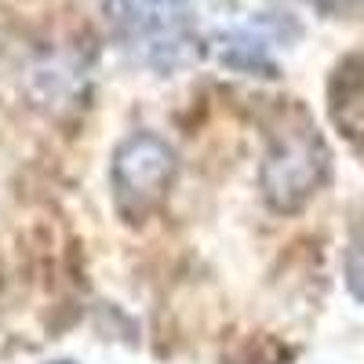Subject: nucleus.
Here are the masks:
<instances>
[{
    "label": "nucleus",
    "mask_w": 364,
    "mask_h": 364,
    "mask_svg": "<svg viewBox=\"0 0 364 364\" xmlns=\"http://www.w3.org/2000/svg\"><path fill=\"white\" fill-rule=\"evenodd\" d=\"M343 273H346V288L357 302H364V240H353L343 259Z\"/></svg>",
    "instance_id": "39448f33"
},
{
    "label": "nucleus",
    "mask_w": 364,
    "mask_h": 364,
    "mask_svg": "<svg viewBox=\"0 0 364 364\" xmlns=\"http://www.w3.org/2000/svg\"><path fill=\"white\" fill-rule=\"evenodd\" d=\"M324 175H328V146L317 135V128H291L273 139L259 168L262 200L281 215H291L321 190Z\"/></svg>",
    "instance_id": "f257e3e1"
},
{
    "label": "nucleus",
    "mask_w": 364,
    "mask_h": 364,
    "mask_svg": "<svg viewBox=\"0 0 364 364\" xmlns=\"http://www.w3.org/2000/svg\"><path fill=\"white\" fill-rule=\"evenodd\" d=\"M223 44H226V48L219 51V58H223L226 66L245 70V73H255V70H259V73H266V77L277 73V66L269 63L262 41H255V37H248V33H233V37H226Z\"/></svg>",
    "instance_id": "20e7f679"
},
{
    "label": "nucleus",
    "mask_w": 364,
    "mask_h": 364,
    "mask_svg": "<svg viewBox=\"0 0 364 364\" xmlns=\"http://www.w3.org/2000/svg\"><path fill=\"white\" fill-rule=\"evenodd\" d=\"M331 117L350 139H364V77H339L331 95Z\"/></svg>",
    "instance_id": "7ed1b4c3"
},
{
    "label": "nucleus",
    "mask_w": 364,
    "mask_h": 364,
    "mask_svg": "<svg viewBox=\"0 0 364 364\" xmlns=\"http://www.w3.org/2000/svg\"><path fill=\"white\" fill-rule=\"evenodd\" d=\"M178 157L168 139L154 132H135L113 149L109 164V182H113V200L128 219H142L146 211H154L171 178H175Z\"/></svg>",
    "instance_id": "f03ea898"
},
{
    "label": "nucleus",
    "mask_w": 364,
    "mask_h": 364,
    "mask_svg": "<svg viewBox=\"0 0 364 364\" xmlns=\"http://www.w3.org/2000/svg\"><path fill=\"white\" fill-rule=\"evenodd\" d=\"M51 364H73V360H51Z\"/></svg>",
    "instance_id": "423d86ee"
}]
</instances>
